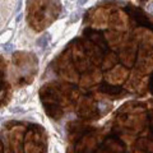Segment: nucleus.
<instances>
[{"label": "nucleus", "instance_id": "1", "mask_svg": "<svg viewBox=\"0 0 153 153\" xmlns=\"http://www.w3.org/2000/svg\"><path fill=\"white\" fill-rule=\"evenodd\" d=\"M101 89H102L103 92H107V93H116V95H117L119 92H122V89H121L120 87H114V86H109V84H107V86H106V84H103V86L101 87Z\"/></svg>", "mask_w": 153, "mask_h": 153}, {"label": "nucleus", "instance_id": "2", "mask_svg": "<svg viewBox=\"0 0 153 153\" xmlns=\"http://www.w3.org/2000/svg\"><path fill=\"white\" fill-rule=\"evenodd\" d=\"M3 50L5 51V52H10V51L13 50V45L12 44H5L3 46Z\"/></svg>", "mask_w": 153, "mask_h": 153}]
</instances>
